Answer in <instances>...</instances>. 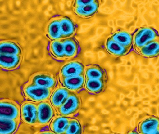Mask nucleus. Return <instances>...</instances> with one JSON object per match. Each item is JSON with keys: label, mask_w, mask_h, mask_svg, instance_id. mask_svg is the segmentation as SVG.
Masks as SVG:
<instances>
[{"label": "nucleus", "mask_w": 159, "mask_h": 134, "mask_svg": "<svg viewBox=\"0 0 159 134\" xmlns=\"http://www.w3.org/2000/svg\"><path fill=\"white\" fill-rule=\"evenodd\" d=\"M156 40H159L158 32L150 27L139 28L133 36V43L137 51L147 44Z\"/></svg>", "instance_id": "1"}, {"label": "nucleus", "mask_w": 159, "mask_h": 134, "mask_svg": "<svg viewBox=\"0 0 159 134\" xmlns=\"http://www.w3.org/2000/svg\"><path fill=\"white\" fill-rule=\"evenodd\" d=\"M81 106L80 97L76 92H72L64 104L56 110L59 115L71 117L80 111Z\"/></svg>", "instance_id": "2"}, {"label": "nucleus", "mask_w": 159, "mask_h": 134, "mask_svg": "<svg viewBox=\"0 0 159 134\" xmlns=\"http://www.w3.org/2000/svg\"><path fill=\"white\" fill-rule=\"evenodd\" d=\"M23 91L28 99L39 103L49 100L53 90L40 87L28 82L24 86Z\"/></svg>", "instance_id": "3"}, {"label": "nucleus", "mask_w": 159, "mask_h": 134, "mask_svg": "<svg viewBox=\"0 0 159 134\" xmlns=\"http://www.w3.org/2000/svg\"><path fill=\"white\" fill-rule=\"evenodd\" d=\"M38 120L36 126H42L51 123L56 116V110L49 100L37 103Z\"/></svg>", "instance_id": "4"}, {"label": "nucleus", "mask_w": 159, "mask_h": 134, "mask_svg": "<svg viewBox=\"0 0 159 134\" xmlns=\"http://www.w3.org/2000/svg\"><path fill=\"white\" fill-rule=\"evenodd\" d=\"M0 118L20 120V106L11 100H0Z\"/></svg>", "instance_id": "5"}, {"label": "nucleus", "mask_w": 159, "mask_h": 134, "mask_svg": "<svg viewBox=\"0 0 159 134\" xmlns=\"http://www.w3.org/2000/svg\"><path fill=\"white\" fill-rule=\"evenodd\" d=\"M20 117L25 123L36 126L38 120L37 103L30 101L24 102L20 108Z\"/></svg>", "instance_id": "6"}, {"label": "nucleus", "mask_w": 159, "mask_h": 134, "mask_svg": "<svg viewBox=\"0 0 159 134\" xmlns=\"http://www.w3.org/2000/svg\"><path fill=\"white\" fill-rule=\"evenodd\" d=\"M29 83L43 88L53 90L56 86L57 80L52 74L39 72L30 77Z\"/></svg>", "instance_id": "7"}, {"label": "nucleus", "mask_w": 159, "mask_h": 134, "mask_svg": "<svg viewBox=\"0 0 159 134\" xmlns=\"http://www.w3.org/2000/svg\"><path fill=\"white\" fill-rule=\"evenodd\" d=\"M84 64L80 61H70L62 67L59 73V77L64 78L84 74Z\"/></svg>", "instance_id": "8"}, {"label": "nucleus", "mask_w": 159, "mask_h": 134, "mask_svg": "<svg viewBox=\"0 0 159 134\" xmlns=\"http://www.w3.org/2000/svg\"><path fill=\"white\" fill-rule=\"evenodd\" d=\"M72 91L63 86L57 87L50 97V102L56 110L62 106Z\"/></svg>", "instance_id": "9"}, {"label": "nucleus", "mask_w": 159, "mask_h": 134, "mask_svg": "<svg viewBox=\"0 0 159 134\" xmlns=\"http://www.w3.org/2000/svg\"><path fill=\"white\" fill-rule=\"evenodd\" d=\"M85 78L84 74L72 76L67 78H60L63 87L72 92L79 91L84 87Z\"/></svg>", "instance_id": "10"}, {"label": "nucleus", "mask_w": 159, "mask_h": 134, "mask_svg": "<svg viewBox=\"0 0 159 134\" xmlns=\"http://www.w3.org/2000/svg\"><path fill=\"white\" fill-rule=\"evenodd\" d=\"M59 20L63 39L73 37L77 30V25L74 21L66 16H60Z\"/></svg>", "instance_id": "11"}, {"label": "nucleus", "mask_w": 159, "mask_h": 134, "mask_svg": "<svg viewBox=\"0 0 159 134\" xmlns=\"http://www.w3.org/2000/svg\"><path fill=\"white\" fill-rule=\"evenodd\" d=\"M84 74L86 79H98L108 81L106 70L97 64H92L85 67Z\"/></svg>", "instance_id": "12"}, {"label": "nucleus", "mask_w": 159, "mask_h": 134, "mask_svg": "<svg viewBox=\"0 0 159 134\" xmlns=\"http://www.w3.org/2000/svg\"><path fill=\"white\" fill-rule=\"evenodd\" d=\"M159 118L153 115H149L142 119L138 126V132L140 134L148 133L159 128Z\"/></svg>", "instance_id": "13"}, {"label": "nucleus", "mask_w": 159, "mask_h": 134, "mask_svg": "<svg viewBox=\"0 0 159 134\" xmlns=\"http://www.w3.org/2000/svg\"><path fill=\"white\" fill-rule=\"evenodd\" d=\"M100 5L99 1L95 0L93 2L87 5L73 7V10L79 16L83 18H89L97 13Z\"/></svg>", "instance_id": "14"}, {"label": "nucleus", "mask_w": 159, "mask_h": 134, "mask_svg": "<svg viewBox=\"0 0 159 134\" xmlns=\"http://www.w3.org/2000/svg\"><path fill=\"white\" fill-rule=\"evenodd\" d=\"M71 118L62 115L56 116L50 123V128L56 134H64Z\"/></svg>", "instance_id": "15"}, {"label": "nucleus", "mask_w": 159, "mask_h": 134, "mask_svg": "<svg viewBox=\"0 0 159 134\" xmlns=\"http://www.w3.org/2000/svg\"><path fill=\"white\" fill-rule=\"evenodd\" d=\"M61 41L64 45L65 59L73 58L77 56L80 50V45L74 37L62 39Z\"/></svg>", "instance_id": "16"}, {"label": "nucleus", "mask_w": 159, "mask_h": 134, "mask_svg": "<svg viewBox=\"0 0 159 134\" xmlns=\"http://www.w3.org/2000/svg\"><path fill=\"white\" fill-rule=\"evenodd\" d=\"M59 20L60 16L53 18L49 21L47 25L46 32L49 38L53 41L63 39Z\"/></svg>", "instance_id": "17"}, {"label": "nucleus", "mask_w": 159, "mask_h": 134, "mask_svg": "<svg viewBox=\"0 0 159 134\" xmlns=\"http://www.w3.org/2000/svg\"><path fill=\"white\" fill-rule=\"evenodd\" d=\"M21 56L0 54V67L11 70L17 68L21 62Z\"/></svg>", "instance_id": "18"}, {"label": "nucleus", "mask_w": 159, "mask_h": 134, "mask_svg": "<svg viewBox=\"0 0 159 134\" xmlns=\"http://www.w3.org/2000/svg\"><path fill=\"white\" fill-rule=\"evenodd\" d=\"M107 82V81L98 79H86L84 86L90 93L98 95L105 91Z\"/></svg>", "instance_id": "19"}, {"label": "nucleus", "mask_w": 159, "mask_h": 134, "mask_svg": "<svg viewBox=\"0 0 159 134\" xmlns=\"http://www.w3.org/2000/svg\"><path fill=\"white\" fill-rule=\"evenodd\" d=\"M111 39L121 45L131 49L133 43V36L128 32L124 30L118 31L112 34Z\"/></svg>", "instance_id": "20"}, {"label": "nucleus", "mask_w": 159, "mask_h": 134, "mask_svg": "<svg viewBox=\"0 0 159 134\" xmlns=\"http://www.w3.org/2000/svg\"><path fill=\"white\" fill-rule=\"evenodd\" d=\"M106 47L107 51L115 56L120 57L125 56L130 51V48H126L116 42L109 37L106 42Z\"/></svg>", "instance_id": "21"}, {"label": "nucleus", "mask_w": 159, "mask_h": 134, "mask_svg": "<svg viewBox=\"0 0 159 134\" xmlns=\"http://www.w3.org/2000/svg\"><path fill=\"white\" fill-rule=\"evenodd\" d=\"M0 54L21 56L22 49L20 46L15 42L11 41H2L0 42Z\"/></svg>", "instance_id": "22"}, {"label": "nucleus", "mask_w": 159, "mask_h": 134, "mask_svg": "<svg viewBox=\"0 0 159 134\" xmlns=\"http://www.w3.org/2000/svg\"><path fill=\"white\" fill-rule=\"evenodd\" d=\"M20 120L0 118V134H13L17 130Z\"/></svg>", "instance_id": "23"}, {"label": "nucleus", "mask_w": 159, "mask_h": 134, "mask_svg": "<svg viewBox=\"0 0 159 134\" xmlns=\"http://www.w3.org/2000/svg\"><path fill=\"white\" fill-rule=\"evenodd\" d=\"M159 40L152 41L142 47L137 52L141 56L148 58L154 57L159 55Z\"/></svg>", "instance_id": "24"}, {"label": "nucleus", "mask_w": 159, "mask_h": 134, "mask_svg": "<svg viewBox=\"0 0 159 134\" xmlns=\"http://www.w3.org/2000/svg\"><path fill=\"white\" fill-rule=\"evenodd\" d=\"M52 54L58 59H65L64 45L61 40H54L51 42L50 46Z\"/></svg>", "instance_id": "25"}, {"label": "nucleus", "mask_w": 159, "mask_h": 134, "mask_svg": "<svg viewBox=\"0 0 159 134\" xmlns=\"http://www.w3.org/2000/svg\"><path fill=\"white\" fill-rule=\"evenodd\" d=\"M83 127L79 120L71 118L69 124L64 134H82Z\"/></svg>", "instance_id": "26"}, {"label": "nucleus", "mask_w": 159, "mask_h": 134, "mask_svg": "<svg viewBox=\"0 0 159 134\" xmlns=\"http://www.w3.org/2000/svg\"><path fill=\"white\" fill-rule=\"evenodd\" d=\"M95 0H77L74 2L73 7L87 5L92 3Z\"/></svg>", "instance_id": "27"}, {"label": "nucleus", "mask_w": 159, "mask_h": 134, "mask_svg": "<svg viewBox=\"0 0 159 134\" xmlns=\"http://www.w3.org/2000/svg\"><path fill=\"white\" fill-rule=\"evenodd\" d=\"M38 134H56L52 131H43V132H41L40 133H38Z\"/></svg>", "instance_id": "28"}, {"label": "nucleus", "mask_w": 159, "mask_h": 134, "mask_svg": "<svg viewBox=\"0 0 159 134\" xmlns=\"http://www.w3.org/2000/svg\"><path fill=\"white\" fill-rule=\"evenodd\" d=\"M126 134H140L138 131L134 130H132L129 131Z\"/></svg>", "instance_id": "29"}, {"label": "nucleus", "mask_w": 159, "mask_h": 134, "mask_svg": "<svg viewBox=\"0 0 159 134\" xmlns=\"http://www.w3.org/2000/svg\"><path fill=\"white\" fill-rule=\"evenodd\" d=\"M148 134H159V129L158 128L156 130H153V131L148 133Z\"/></svg>", "instance_id": "30"}, {"label": "nucleus", "mask_w": 159, "mask_h": 134, "mask_svg": "<svg viewBox=\"0 0 159 134\" xmlns=\"http://www.w3.org/2000/svg\"><path fill=\"white\" fill-rule=\"evenodd\" d=\"M118 134V133H111V134Z\"/></svg>", "instance_id": "31"}]
</instances>
